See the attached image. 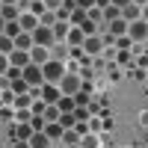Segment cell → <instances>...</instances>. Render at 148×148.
<instances>
[{"instance_id":"d590c367","label":"cell","mask_w":148,"mask_h":148,"mask_svg":"<svg viewBox=\"0 0 148 148\" xmlns=\"http://www.w3.org/2000/svg\"><path fill=\"white\" fill-rule=\"evenodd\" d=\"M77 6H83V9H92V6H98V0H77Z\"/></svg>"},{"instance_id":"d6986e66","label":"cell","mask_w":148,"mask_h":148,"mask_svg":"<svg viewBox=\"0 0 148 148\" xmlns=\"http://www.w3.org/2000/svg\"><path fill=\"white\" fill-rule=\"evenodd\" d=\"M74 101H77V107H89L92 104V89H83L80 86V92L74 95Z\"/></svg>"},{"instance_id":"cb8c5ba5","label":"cell","mask_w":148,"mask_h":148,"mask_svg":"<svg viewBox=\"0 0 148 148\" xmlns=\"http://www.w3.org/2000/svg\"><path fill=\"white\" fill-rule=\"evenodd\" d=\"M104 139H98L95 136V130H89V133H83V136H80V145H86V148H95V145H101Z\"/></svg>"},{"instance_id":"1f68e13d","label":"cell","mask_w":148,"mask_h":148,"mask_svg":"<svg viewBox=\"0 0 148 148\" xmlns=\"http://www.w3.org/2000/svg\"><path fill=\"white\" fill-rule=\"evenodd\" d=\"M86 12H89V18H92V21H98V24L104 21V9H101V6H92V9H86Z\"/></svg>"},{"instance_id":"7a4b0ae2","label":"cell","mask_w":148,"mask_h":148,"mask_svg":"<svg viewBox=\"0 0 148 148\" xmlns=\"http://www.w3.org/2000/svg\"><path fill=\"white\" fill-rule=\"evenodd\" d=\"M33 39H36V45L53 47L56 45V33H53V27H47V24H39V27L33 30Z\"/></svg>"},{"instance_id":"8992f818","label":"cell","mask_w":148,"mask_h":148,"mask_svg":"<svg viewBox=\"0 0 148 148\" xmlns=\"http://www.w3.org/2000/svg\"><path fill=\"white\" fill-rule=\"evenodd\" d=\"M42 98L47 104H59V98H62V89H59V83H42Z\"/></svg>"},{"instance_id":"30bf717a","label":"cell","mask_w":148,"mask_h":148,"mask_svg":"<svg viewBox=\"0 0 148 148\" xmlns=\"http://www.w3.org/2000/svg\"><path fill=\"white\" fill-rule=\"evenodd\" d=\"M18 21H21V27L27 30V33H33V30L42 24V18L36 15V12H21V18H18Z\"/></svg>"},{"instance_id":"52a82bcc","label":"cell","mask_w":148,"mask_h":148,"mask_svg":"<svg viewBox=\"0 0 148 148\" xmlns=\"http://www.w3.org/2000/svg\"><path fill=\"white\" fill-rule=\"evenodd\" d=\"M83 51L89 53V56H101V51H104V39L101 36H86V42H83Z\"/></svg>"},{"instance_id":"9a60e30c","label":"cell","mask_w":148,"mask_h":148,"mask_svg":"<svg viewBox=\"0 0 148 148\" xmlns=\"http://www.w3.org/2000/svg\"><path fill=\"white\" fill-rule=\"evenodd\" d=\"M71 47H83V42H86V33L80 30V27H71V33H68V39H65Z\"/></svg>"},{"instance_id":"4316f807","label":"cell","mask_w":148,"mask_h":148,"mask_svg":"<svg viewBox=\"0 0 148 148\" xmlns=\"http://www.w3.org/2000/svg\"><path fill=\"white\" fill-rule=\"evenodd\" d=\"M59 121H62V127H77V113H74V110L71 113H62Z\"/></svg>"},{"instance_id":"2e32d148","label":"cell","mask_w":148,"mask_h":148,"mask_svg":"<svg viewBox=\"0 0 148 148\" xmlns=\"http://www.w3.org/2000/svg\"><path fill=\"white\" fill-rule=\"evenodd\" d=\"M30 145H36V148H45V145H53V139L47 136L45 130H36L33 136H30Z\"/></svg>"},{"instance_id":"836d02e7","label":"cell","mask_w":148,"mask_h":148,"mask_svg":"<svg viewBox=\"0 0 148 148\" xmlns=\"http://www.w3.org/2000/svg\"><path fill=\"white\" fill-rule=\"evenodd\" d=\"M45 6L56 12V9H62V6H65V0H45Z\"/></svg>"},{"instance_id":"74e56055","label":"cell","mask_w":148,"mask_h":148,"mask_svg":"<svg viewBox=\"0 0 148 148\" xmlns=\"http://www.w3.org/2000/svg\"><path fill=\"white\" fill-rule=\"evenodd\" d=\"M116 6H127V3H133V0H113Z\"/></svg>"},{"instance_id":"ba28073f","label":"cell","mask_w":148,"mask_h":148,"mask_svg":"<svg viewBox=\"0 0 148 148\" xmlns=\"http://www.w3.org/2000/svg\"><path fill=\"white\" fill-rule=\"evenodd\" d=\"M9 62H12V65H18V68H24V65H30V62H33V56H30V51H21V47H15V51L9 53Z\"/></svg>"},{"instance_id":"4fadbf2b","label":"cell","mask_w":148,"mask_h":148,"mask_svg":"<svg viewBox=\"0 0 148 148\" xmlns=\"http://www.w3.org/2000/svg\"><path fill=\"white\" fill-rule=\"evenodd\" d=\"M121 18H125V21H139V18H142V6H139V3L121 6Z\"/></svg>"},{"instance_id":"4dcf8cb0","label":"cell","mask_w":148,"mask_h":148,"mask_svg":"<svg viewBox=\"0 0 148 148\" xmlns=\"http://www.w3.org/2000/svg\"><path fill=\"white\" fill-rule=\"evenodd\" d=\"M130 42H133V39H130L127 33H125V36H116V45H119V51H127V47H130Z\"/></svg>"},{"instance_id":"d6a6232c","label":"cell","mask_w":148,"mask_h":148,"mask_svg":"<svg viewBox=\"0 0 148 148\" xmlns=\"http://www.w3.org/2000/svg\"><path fill=\"white\" fill-rule=\"evenodd\" d=\"M74 113H77V121H89V110L86 107H74Z\"/></svg>"},{"instance_id":"e0dca14e","label":"cell","mask_w":148,"mask_h":148,"mask_svg":"<svg viewBox=\"0 0 148 148\" xmlns=\"http://www.w3.org/2000/svg\"><path fill=\"white\" fill-rule=\"evenodd\" d=\"M62 142H65V145H80V130H77V127H65Z\"/></svg>"},{"instance_id":"7c38bea8","label":"cell","mask_w":148,"mask_h":148,"mask_svg":"<svg viewBox=\"0 0 148 148\" xmlns=\"http://www.w3.org/2000/svg\"><path fill=\"white\" fill-rule=\"evenodd\" d=\"M30 56H33V62H39V65H45L47 59H51V47H45V45H33V51H30Z\"/></svg>"},{"instance_id":"8d00e7d4","label":"cell","mask_w":148,"mask_h":148,"mask_svg":"<svg viewBox=\"0 0 148 148\" xmlns=\"http://www.w3.org/2000/svg\"><path fill=\"white\" fill-rule=\"evenodd\" d=\"M89 130L98 133V130H101V121H98V119H89Z\"/></svg>"},{"instance_id":"603a6c76","label":"cell","mask_w":148,"mask_h":148,"mask_svg":"<svg viewBox=\"0 0 148 148\" xmlns=\"http://www.w3.org/2000/svg\"><path fill=\"white\" fill-rule=\"evenodd\" d=\"M86 18H89V12H86L83 6H77V9H71V24H74V27H80V24H83Z\"/></svg>"},{"instance_id":"5b68a950","label":"cell","mask_w":148,"mask_h":148,"mask_svg":"<svg viewBox=\"0 0 148 148\" xmlns=\"http://www.w3.org/2000/svg\"><path fill=\"white\" fill-rule=\"evenodd\" d=\"M127 36H130L133 42H142V39H148V21H145V18H139V21H130Z\"/></svg>"},{"instance_id":"44dd1931","label":"cell","mask_w":148,"mask_h":148,"mask_svg":"<svg viewBox=\"0 0 148 148\" xmlns=\"http://www.w3.org/2000/svg\"><path fill=\"white\" fill-rule=\"evenodd\" d=\"M21 18V12L15 3H3V21H18Z\"/></svg>"},{"instance_id":"ac0fdd59","label":"cell","mask_w":148,"mask_h":148,"mask_svg":"<svg viewBox=\"0 0 148 148\" xmlns=\"http://www.w3.org/2000/svg\"><path fill=\"white\" fill-rule=\"evenodd\" d=\"M36 133V127H33V121H21V127H18V139H24V142H30V136Z\"/></svg>"},{"instance_id":"277c9868","label":"cell","mask_w":148,"mask_h":148,"mask_svg":"<svg viewBox=\"0 0 148 148\" xmlns=\"http://www.w3.org/2000/svg\"><path fill=\"white\" fill-rule=\"evenodd\" d=\"M80 86H83V83H80V77H77L74 71H65V77L59 80V89H62V95H77Z\"/></svg>"},{"instance_id":"ab89813d","label":"cell","mask_w":148,"mask_h":148,"mask_svg":"<svg viewBox=\"0 0 148 148\" xmlns=\"http://www.w3.org/2000/svg\"><path fill=\"white\" fill-rule=\"evenodd\" d=\"M133 3H139V6H145V3H148V0H133Z\"/></svg>"},{"instance_id":"7402d4cb","label":"cell","mask_w":148,"mask_h":148,"mask_svg":"<svg viewBox=\"0 0 148 148\" xmlns=\"http://www.w3.org/2000/svg\"><path fill=\"white\" fill-rule=\"evenodd\" d=\"M12 51H15V39L3 33V36H0V53H6V56H9Z\"/></svg>"},{"instance_id":"e575fe53","label":"cell","mask_w":148,"mask_h":148,"mask_svg":"<svg viewBox=\"0 0 148 148\" xmlns=\"http://www.w3.org/2000/svg\"><path fill=\"white\" fill-rule=\"evenodd\" d=\"M130 62V53L127 51H119V65H127Z\"/></svg>"},{"instance_id":"484cf974","label":"cell","mask_w":148,"mask_h":148,"mask_svg":"<svg viewBox=\"0 0 148 148\" xmlns=\"http://www.w3.org/2000/svg\"><path fill=\"white\" fill-rule=\"evenodd\" d=\"M33 89V86L27 83V80H24V77H18V80H12V92H15V95H21V92H30Z\"/></svg>"},{"instance_id":"f1b7e54d","label":"cell","mask_w":148,"mask_h":148,"mask_svg":"<svg viewBox=\"0 0 148 148\" xmlns=\"http://www.w3.org/2000/svg\"><path fill=\"white\" fill-rule=\"evenodd\" d=\"M30 101H33V92H21V95H15V107L21 110V107H30Z\"/></svg>"},{"instance_id":"ffe728a7","label":"cell","mask_w":148,"mask_h":148,"mask_svg":"<svg viewBox=\"0 0 148 148\" xmlns=\"http://www.w3.org/2000/svg\"><path fill=\"white\" fill-rule=\"evenodd\" d=\"M3 33H6V36H12V39H18V36L24 33V27H21V21H6Z\"/></svg>"},{"instance_id":"f35d334b","label":"cell","mask_w":148,"mask_h":148,"mask_svg":"<svg viewBox=\"0 0 148 148\" xmlns=\"http://www.w3.org/2000/svg\"><path fill=\"white\" fill-rule=\"evenodd\" d=\"M142 18H145V21H148V3H145V6H142Z\"/></svg>"},{"instance_id":"8fae6325","label":"cell","mask_w":148,"mask_h":148,"mask_svg":"<svg viewBox=\"0 0 148 148\" xmlns=\"http://www.w3.org/2000/svg\"><path fill=\"white\" fill-rule=\"evenodd\" d=\"M127 27H130V21H125V18H113V21L107 24V30H110V36H113V39H116V36H125Z\"/></svg>"},{"instance_id":"3957f363","label":"cell","mask_w":148,"mask_h":148,"mask_svg":"<svg viewBox=\"0 0 148 148\" xmlns=\"http://www.w3.org/2000/svg\"><path fill=\"white\" fill-rule=\"evenodd\" d=\"M24 80H27L30 86H42V83H45V68H42L39 62L24 65Z\"/></svg>"},{"instance_id":"6da1fadb","label":"cell","mask_w":148,"mask_h":148,"mask_svg":"<svg viewBox=\"0 0 148 148\" xmlns=\"http://www.w3.org/2000/svg\"><path fill=\"white\" fill-rule=\"evenodd\" d=\"M42 68H45V80H47V83H59V80L65 77V71H68V65L62 62V59H53V56L47 59Z\"/></svg>"},{"instance_id":"83f0119b","label":"cell","mask_w":148,"mask_h":148,"mask_svg":"<svg viewBox=\"0 0 148 148\" xmlns=\"http://www.w3.org/2000/svg\"><path fill=\"white\" fill-rule=\"evenodd\" d=\"M80 30H83L86 36H95V33H98V21H92V18H86V21L80 24Z\"/></svg>"},{"instance_id":"9c48e42d","label":"cell","mask_w":148,"mask_h":148,"mask_svg":"<svg viewBox=\"0 0 148 148\" xmlns=\"http://www.w3.org/2000/svg\"><path fill=\"white\" fill-rule=\"evenodd\" d=\"M45 133L53 139V145L56 142H62V133H65V127H62V121H47L45 125Z\"/></svg>"},{"instance_id":"f546056e","label":"cell","mask_w":148,"mask_h":148,"mask_svg":"<svg viewBox=\"0 0 148 148\" xmlns=\"http://www.w3.org/2000/svg\"><path fill=\"white\" fill-rule=\"evenodd\" d=\"M59 18H56V12L53 9H47V12H42V24H47V27H53Z\"/></svg>"},{"instance_id":"60d3db41","label":"cell","mask_w":148,"mask_h":148,"mask_svg":"<svg viewBox=\"0 0 148 148\" xmlns=\"http://www.w3.org/2000/svg\"><path fill=\"white\" fill-rule=\"evenodd\" d=\"M3 3H15V0H3Z\"/></svg>"},{"instance_id":"d4e9b609","label":"cell","mask_w":148,"mask_h":148,"mask_svg":"<svg viewBox=\"0 0 148 148\" xmlns=\"http://www.w3.org/2000/svg\"><path fill=\"white\" fill-rule=\"evenodd\" d=\"M59 116H62L59 104H47V110H45V119H47V121H59Z\"/></svg>"},{"instance_id":"5bb4252c","label":"cell","mask_w":148,"mask_h":148,"mask_svg":"<svg viewBox=\"0 0 148 148\" xmlns=\"http://www.w3.org/2000/svg\"><path fill=\"white\" fill-rule=\"evenodd\" d=\"M51 56H53V59H62V62H65V59L71 56V45H68V42H56V45L51 47Z\"/></svg>"}]
</instances>
